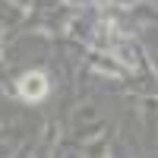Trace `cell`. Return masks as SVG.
Listing matches in <instances>:
<instances>
[{"instance_id": "1", "label": "cell", "mask_w": 158, "mask_h": 158, "mask_svg": "<svg viewBox=\"0 0 158 158\" xmlns=\"http://www.w3.org/2000/svg\"><path fill=\"white\" fill-rule=\"evenodd\" d=\"M19 92H22V98L38 101V98H44V95H48V79H44L41 73H29V76H22Z\"/></svg>"}]
</instances>
